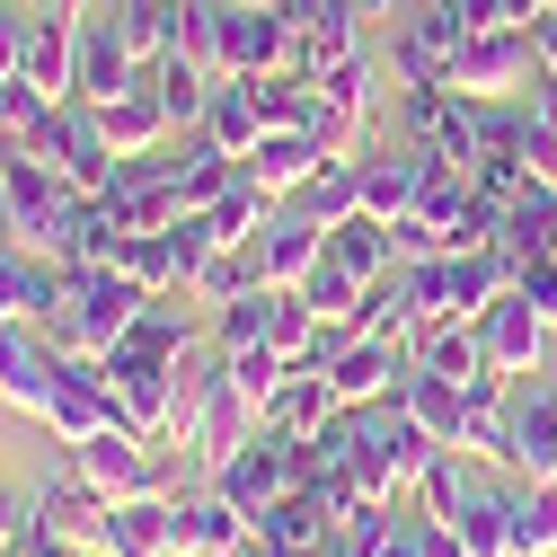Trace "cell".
<instances>
[{"instance_id": "obj_45", "label": "cell", "mask_w": 557, "mask_h": 557, "mask_svg": "<svg viewBox=\"0 0 557 557\" xmlns=\"http://www.w3.org/2000/svg\"><path fill=\"white\" fill-rule=\"evenodd\" d=\"M222 363H231V381H239V398H248L257 416L274 407V389H284V381H293V363H284V355H274V345H239V355H222Z\"/></svg>"}, {"instance_id": "obj_48", "label": "cell", "mask_w": 557, "mask_h": 557, "mask_svg": "<svg viewBox=\"0 0 557 557\" xmlns=\"http://www.w3.org/2000/svg\"><path fill=\"white\" fill-rule=\"evenodd\" d=\"M27 27H36V0H0V81L27 72Z\"/></svg>"}, {"instance_id": "obj_41", "label": "cell", "mask_w": 557, "mask_h": 557, "mask_svg": "<svg viewBox=\"0 0 557 557\" xmlns=\"http://www.w3.org/2000/svg\"><path fill=\"white\" fill-rule=\"evenodd\" d=\"M265 327H274V284H257V293H239V301H222V310H213V355L265 345Z\"/></svg>"}, {"instance_id": "obj_7", "label": "cell", "mask_w": 557, "mask_h": 557, "mask_svg": "<svg viewBox=\"0 0 557 557\" xmlns=\"http://www.w3.org/2000/svg\"><path fill=\"white\" fill-rule=\"evenodd\" d=\"M72 460H81V478L98 486L107 505H143V496H169V469H160V451L133 434V425H107V434H89V443H72Z\"/></svg>"}, {"instance_id": "obj_34", "label": "cell", "mask_w": 557, "mask_h": 557, "mask_svg": "<svg viewBox=\"0 0 557 557\" xmlns=\"http://www.w3.org/2000/svg\"><path fill=\"white\" fill-rule=\"evenodd\" d=\"M460 451H469V460H496V469H505V451H513V407H505V381L469 389V407H460Z\"/></svg>"}, {"instance_id": "obj_54", "label": "cell", "mask_w": 557, "mask_h": 557, "mask_svg": "<svg viewBox=\"0 0 557 557\" xmlns=\"http://www.w3.org/2000/svg\"><path fill=\"white\" fill-rule=\"evenodd\" d=\"M355 10H363V18H381V10H389V0H355Z\"/></svg>"}, {"instance_id": "obj_36", "label": "cell", "mask_w": 557, "mask_h": 557, "mask_svg": "<svg viewBox=\"0 0 557 557\" xmlns=\"http://www.w3.org/2000/svg\"><path fill=\"white\" fill-rule=\"evenodd\" d=\"M327 257H336L345 274H363V284H381V274H398L389 222H372V213H355V222H336V231H327Z\"/></svg>"}, {"instance_id": "obj_27", "label": "cell", "mask_w": 557, "mask_h": 557, "mask_svg": "<svg viewBox=\"0 0 557 557\" xmlns=\"http://www.w3.org/2000/svg\"><path fill=\"white\" fill-rule=\"evenodd\" d=\"M62 301V265L36 257L27 239H0V319H45Z\"/></svg>"}, {"instance_id": "obj_3", "label": "cell", "mask_w": 557, "mask_h": 557, "mask_svg": "<svg viewBox=\"0 0 557 557\" xmlns=\"http://www.w3.org/2000/svg\"><path fill=\"white\" fill-rule=\"evenodd\" d=\"M18 151L45 160V169H62L81 195H107V186H115V151H107V133H98V107H81V98H53V107L18 133Z\"/></svg>"}, {"instance_id": "obj_32", "label": "cell", "mask_w": 557, "mask_h": 557, "mask_svg": "<svg viewBox=\"0 0 557 557\" xmlns=\"http://www.w3.org/2000/svg\"><path fill=\"white\" fill-rule=\"evenodd\" d=\"M398 398H407V416L425 425L443 451H460V407H469V389H451V381H434L425 363H407V381H398Z\"/></svg>"}, {"instance_id": "obj_56", "label": "cell", "mask_w": 557, "mask_h": 557, "mask_svg": "<svg viewBox=\"0 0 557 557\" xmlns=\"http://www.w3.org/2000/svg\"><path fill=\"white\" fill-rule=\"evenodd\" d=\"M81 557H107V548H81Z\"/></svg>"}, {"instance_id": "obj_25", "label": "cell", "mask_w": 557, "mask_h": 557, "mask_svg": "<svg viewBox=\"0 0 557 557\" xmlns=\"http://www.w3.org/2000/svg\"><path fill=\"white\" fill-rule=\"evenodd\" d=\"M319 169H327V143H319V133H301V124H274L265 143L248 151V177H257L265 195H301Z\"/></svg>"}, {"instance_id": "obj_11", "label": "cell", "mask_w": 557, "mask_h": 557, "mask_svg": "<svg viewBox=\"0 0 557 557\" xmlns=\"http://www.w3.org/2000/svg\"><path fill=\"white\" fill-rule=\"evenodd\" d=\"M36 425H45L62 451L89 443V434H107V425H124V416H115V389H107V372H98V355H62V381H53V398H45Z\"/></svg>"}, {"instance_id": "obj_13", "label": "cell", "mask_w": 557, "mask_h": 557, "mask_svg": "<svg viewBox=\"0 0 557 557\" xmlns=\"http://www.w3.org/2000/svg\"><path fill=\"white\" fill-rule=\"evenodd\" d=\"M62 381V355H53V336L36 319H0V407H18V416H45Z\"/></svg>"}, {"instance_id": "obj_38", "label": "cell", "mask_w": 557, "mask_h": 557, "mask_svg": "<svg viewBox=\"0 0 557 557\" xmlns=\"http://www.w3.org/2000/svg\"><path fill=\"white\" fill-rule=\"evenodd\" d=\"M124 345H143V355H169V363H186V355H195V319L177 310V293H151Z\"/></svg>"}, {"instance_id": "obj_15", "label": "cell", "mask_w": 557, "mask_h": 557, "mask_svg": "<svg viewBox=\"0 0 557 557\" xmlns=\"http://www.w3.org/2000/svg\"><path fill=\"white\" fill-rule=\"evenodd\" d=\"M478 336H486V363H496L505 381H522V372L548 363V336H557V327H548L522 293H496V301L478 310Z\"/></svg>"}, {"instance_id": "obj_21", "label": "cell", "mask_w": 557, "mask_h": 557, "mask_svg": "<svg viewBox=\"0 0 557 557\" xmlns=\"http://www.w3.org/2000/svg\"><path fill=\"white\" fill-rule=\"evenodd\" d=\"M81 18H89V0H62V10H36V27H27V81H36L45 98H72Z\"/></svg>"}, {"instance_id": "obj_57", "label": "cell", "mask_w": 557, "mask_h": 557, "mask_svg": "<svg viewBox=\"0 0 557 557\" xmlns=\"http://www.w3.org/2000/svg\"><path fill=\"white\" fill-rule=\"evenodd\" d=\"M0 557H18V548H0Z\"/></svg>"}, {"instance_id": "obj_28", "label": "cell", "mask_w": 557, "mask_h": 557, "mask_svg": "<svg viewBox=\"0 0 557 557\" xmlns=\"http://www.w3.org/2000/svg\"><path fill=\"white\" fill-rule=\"evenodd\" d=\"M195 133H213V143L231 151V160H248L257 143H265V107H257V81L248 72H222L213 81V107H203V124Z\"/></svg>"}, {"instance_id": "obj_24", "label": "cell", "mask_w": 557, "mask_h": 557, "mask_svg": "<svg viewBox=\"0 0 557 557\" xmlns=\"http://www.w3.org/2000/svg\"><path fill=\"white\" fill-rule=\"evenodd\" d=\"M98 133H107V151H115V160H143V151H160V133H177L169 107H160V89H151V72L133 81L124 98L98 107Z\"/></svg>"}, {"instance_id": "obj_39", "label": "cell", "mask_w": 557, "mask_h": 557, "mask_svg": "<svg viewBox=\"0 0 557 557\" xmlns=\"http://www.w3.org/2000/svg\"><path fill=\"white\" fill-rule=\"evenodd\" d=\"M115 265H124L143 293H186V274H177V248H169V231H124Z\"/></svg>"}, {"instance_id": "obj_4", "label": "cell", "mask_w": 557, "mask_h": 557, "mask_svg": "<svg viewBox=\"0 0 557 557\" xmlns=\"http://www.w3.org/2000/svg\"><path fill=\"white\" fill-rule=\"evenodd\" d=\"M301 478H310V469H301V434H274V425H257L222 469H203V486H213V496H231L248 522H257L274 496H293Z\"/></svg>"}, {"instance_id": "obj_9", "label": "cell", "mask_w": 557, "mask_h": 557, "mask_svg": "<svg viewBox=\"0 0 557 557\" xmlns=\"http://www.w3.org/2000/svg\"><path fill=\"white\" fill-rule=\"evenodd\" d=\"M531 81H540L531 27H486V36H469L460 62H451V89H460V98H531Z\"/></svg>"}, {"instance_id": "obj_12", "label": "cell", "mask_w": 557, "mask_h": 557, "mask_svg": "<svg viewBox=\"0 0 557 557\" xmlns=\"http://www.w3.org/2000/svg\"><path fill=\"white\" fill-rule=\"evenodd\" d=\"M27 505H36V522H45L53 540H72V548H98V540H107V513H115L98 486L81 478V460H72V451H62V460L36 478V496H27Z\"/></svg>"}, {"instance_id": "obj_46", "label": "cell", "mask_w": 557, "mask_h": 557, "mask_svg": "<svg viewBox=\"0 0 557 557\" xmlns=\"http://www.w3.org/2000/svg\"><path fill=\"white\" fill-rule=\"evenodd\" d=\"M222 27H231V0H186V18H177V53L203 62V72H222Z\"/></svg>"}, {"instance_id": "obj_8", "label": "cell", "mask_w": 557, "mask_h": 557, "mask_svg": "<svg viewBox=\"0 0 557 557\" xmlns=\"http://www.w3.org/2000/svg\"><path fill=\"white\" fill-rule=\"evenodd\" d=\"M505 407H513V451H505V469H513L522 486H548V478H557V363L505 381Z\"/></svg>"}, {"instance_id": "obj_53", "label": "cell", "mask_w": 557, "mask_h": 557, "mask_svg": "<svg viewBox=\"0 0 557 557\" xmlns=\"http://www.w3.org/2000/svg\"><path fill=\"white\" fill-rule=\"evenodd\" d=\"M0 239H10V177H0Z\"/></svg>"}, {"instance_id": "obj_31", "label": "cell", "mask_w": 557, "mask_h": 557, "mask_svg": "<svg viewBox=\"0 0 557 557\" xmlns=\"http://www.w3.org/2000/svg\"><path fill=\"white\" fill-rule=\"evenodd\" d=\"M336 407H345V398L327 389V372H310V363H301V372H293L284 389H274V407L257 416V425H274V434H319Z\"/></svg>"}, {"instance_id": "obj_42", "label": "cell", "mask_w": 557, "mask_h": 557, "mask_svg": "<svg viewBox=\"0 0 557 557\" xmlns=\"http://www.w3.org/2000/svg\"><path fill=\"white\" fill-rule=\"evenodd\" d=\"M301 301H310L319 319H336V327H355V310H363V274H345L336 257H319L310 284H301Z\"/></svg>"}, {"instance_id": "obj_37", "label": "cell", "mask_w": 557, "mask_h": 557, "mask_svg": "<svg viewBox=\"0 0 557 557\" xmlns=\"http://www.w3.org/2000/svg\"><path fill=\"white\" fill-rule=\"evenodd\" d=\"M257 284H265V265H257V239H248V248L231 239V248H213V257L195 265V284H186V293L222 310V301H239V293H257Z\"/></svg>"}, {"instance_id": "obj_26", "label": "cell", "mask_w": 557, "mask_h": 557, "mask_svg": "<svg viewBox=\"0 0 557 557\" xmlns=\"http://www.w3.org/2000/svg\"><path fill=\"white\" fill-rule=\"evenodd\" d=\"M319 257H327V231L301 222V213H274V222L257 231V265H265V284H274V293H301Z\"/></svg>"}, {"instance_id": "obj_43", "label": "cell", "mask_w": 557, "mask_h": 557, "mask_svg": "<svg viewBox=\"0 0 557 557\" xmlns=\"http://www.w3.org/2000/svg\"><path fill=\"white\" fill-rule=\"evenodd\" d=\"M513 557H557V478L548 486H522V505H513Z\"/></svg>"}, {"instance_id": "obj_29", "label": "cell", "mask_w": 557, "mask_h": 557, "mask_svg": "<svg viewBox=\"0 0 557 557\" xmlns=\"http://www.w3.org/2000/svg\"><path fill=\"white\" fill-rule=\"evenodd\" d=\"M513 505H522V486H469V505L451 513V540L469 557H513Z\"/></svg>"}, {"instance_id": "obj_35", "label": "cell", "mask_w": 557, "mask_h": 557, "mask_svg": "<svg viewBox=\"0 0 557 557\" xmlns=\"http://www.w3.org/2000/svg\"><path fill=\"white\" fill-rule=\"evenodd\" d=\"M177 18H186V0H115V27H124V45H133L143 72L160 53H177Z\"/></svg>"}, {"instance_id": "obj_16", "label": "cell", "mask_w": 557, "mask_h": 557, "mask_svg": "<svg viewBox=\"0 0 557 557\" xmlns=\"http://www.w3.org/2000/svg\"><path fill=\"white\" fill-rule=\"evenodd\" d=\"M407 336H345L336 345V363H327V389L345 398V407H372V398H389L398 381H407Z\"/></svg>"}, {"instance_id": "obj_5", "label": "cell", "mask_w": 557, "mask_h": 557, "mask_svg": "<svg viewBox=\"0 0 557 557\" xmlns=\"http://www.w3.org/2000/svg\"><path fill=\"white\" fill-rule=\"evenodd\" d=\"M355 443H363V478L381 486V496L416 486V478H425V460L443 451V443L407 416V398H398V389H389V398H372V407H355Z\"/></svg>"}, {"instance_id": "obj_33", "label": "cell", "mask_w": 557, "mask_h": 557, "mask_svg": "<svg viewBox=\"0 0 557 557\" xmlns=\"http://www.w3.org/2000/svg\"><path fill=\"white\" fill-rule=\"evenodd\" d=\"M213 81H222V72H203V62H186V53H160V62H151V89H160V107H169L177 133L203 124V107H213Z\"/></svg>"}, {"instance_id": "obj_6", "label": "cell", "mask_w": 557, "mask_h": 557, "mask_svg": "<svg viewBox=\"0 0 557 557\" xmlns=\"http://www.w3.org/2000/svg\"><path fill=\"white\" fill-rule=\"evenodd\" d=\"M98 372H107V389H115V416H124V425L160 451V443H169L177 363H169V355H143V345H107V355H98Z\"/></svg>"}, {"instance_id": "obj_17", "label": "cell", "mask_w": 557, "mask_h": 557, "mask_svg": "<svg viewBox=\"0 0 557 557\" xmlns=\"http://www.w3.org/2000/svg\"><path fill=\"white\" fill-rule=\"evenodd\" d=\"M133 81H143V62H133L124 27L89 10V18H81V62H72V98H81V107H107V98H124Z\"/></svg>"}, {"instance_id": "obj_52", "label": "cell", "mask_w": 557, "mask_h": 557, "mask_svg": "<svg viewBox=\"0 0 557 557\" xmlns=\"http://www.w3.org/2000/svg\"><path fill=\"white\" fill-rule=\"evenodd\" d=\"M531 45H540V81H557V10L531 27Z\"/></svg>"}, {"instance_id": "obj_2", "label": "cell", "mask_w": 557, "mask_h": 557, "mask_svg": "<svg viewBox=\"0 0 557 557\" xmlns=\"http://www.w3.org/2000/svg\"><path fill=\"white\" fill-rule=\"evenodd\" d=\"M143 284H133L124 265H62V301L36 319L53 336V355H107V345L133 336V319H143Z\"/></svg>"}, {"instance_id": "obj_1", "label": "cell", "mask_w": 557, "mask_h": 557, "mask_svg": "<svg viewBox=\"0 0 557 557\" xmlns=\"http://www.w3.org/2000/svg\"><path fill=\"white\" fill-rule=\"evenodd\" d=\"M248 434H257V407L239 398L231 363H222V355H186V363H177V398H169V443H177L195 469H222Z\"/></svg>"}, {"instance_id": "obj_22", "label": "cell", "mask_w": 557, "mask_h": 557, "mask_svg": "<svg viewBox=\"0 0 557 557\" xmlns=\"http://www.w3.org/2000/svg\"><path fill=\"white\" fill-rule=\"evenodd\" d=\"M425 169H434V160L416 151V143H372V151H363V213H372V222H407Z\"/></svg>"}, {"instance_id": "obj_30", "label": "cell", "mask_w": 557, "mask_h": 557, "mask_svg": "<svg viewBox=\"0 0 557 557\" xmlns=\"http://www.w3.org/2000/svg\"><path fill=\"white\" fill-rule=\"evenodd\" d=\"M293 213H301V222H319V231L355 222V213H363V160H327V169L293 195Z\"/></svg>"}, {"instance_id": "obj_51", "label": "cell", "mask_w": 557, "mask_h": 557, "mask_svg": "<svg viewBox=\"0 0 557 557\" xmlns=\"http://www.w3.org/2000/svg\"><path fill=\"white\" fill-rule=\"evenodd\" d=\"M27 522H36V505L18 496V486H0V548H18V540H27Z\"/></svg>"}, {"instance_id": "obj_10", "label": "cell", "mask_w": 557, "mask_h": 557, "mask_svg": "<svg viewBox=\"0 0 557 557\" xmlns=\"http://www.w3.org/2000/svg\"><path fill=\"white\" fill-rule=\"evenodd\" d=\"M460 45H469V27L443 10V0H416V18L389 36V72H398V89H451Z\"/></svg>"}, {"instance_id": "obj_50", "label": "cell", "mask_w": 557, "mask_h": 557, "mask_svg": "<svg viewBox=\"0 0 557 557\" xmlns=\"http://www.w3.org/2000/svg\"><path fill=\"white\" fill-rule=\"evenodd\" d=\"M443 10H451L469 36H486V27H513V10H505V0H443Z\"/></svg>"}, {"instance_id": "obj_49", "label": "cell", "mask_w": 557, "mask_h": 557, "mask_svg": "<svg viewBox=\"0 0 557 557\" xmlns=\"http://www.w3.org/2000/svg\"><path fill=\"white\" fill-rule=\"evenodd\" d=\"M513 293H522V301H531V310H540V319L557 327V257H540V265H522V274H513Z\"/></svg>"}, {"instance_id": "obj_20", "label": "cell", "mask_w": 557, "mask_h": 557, "mask_svg": "<svg viewBox=\"0 0 557 557\" xmlns=\"http://www.w3.org/2000/svg\"><path fill=\"white\" fill-rule=\"evenodd\" d=\"M293 45H301V27L293 18H274V10H239L231 0V27H222V72H293Z\"/></svg>"}, {"instance_id": "obj_23", "label": "cell", "mask_w": 557, "mask_h": 557, "mask_svg": "<svg viewBox=\"0 0 557 557\" xmlns=\"http://www.w3.org/2000/svg\"><path fill=\"white\" fill-rule=\"evenodd\" d=\"M248 531L257 522L231 496H213V486H177V557H231Z\"/></svg>"}, {"instance_id": "obj_14", "label": "cell", "mask_w": 557, "mask_h": 557, "mask_svg": "<svg viewBox=\"0 0 557 557\" xmlns=\"http://www.w3.org/2000/svg\"><path fill=\"white\" fill-rule=\"evenodd\" d=\"M0 177H10V239H27V248H45V231L62 222V203H72L81 186L62 177V169H45V160H27L18 143L0 151Z\"/></svg>"}, {"instance_id": "obj_40", "label": "cell", "mask_w": 557, "mask_h": 557, "mask_svg": "<svg viewBox=\"0 0 557 557\" xmlns=\"http://www.w3.org/2000/svg\"><path fill=\"white\" fill-rule=\"evenodd\" d=\"M274 203H284V195H265V186H257V177H248V160H239V177H231V195H222V203H213V231H222V239H239V248H248V239H257V231H265V222H274Z\"/></svg>"}, {"instance_id": "obj_44", "label": "cell", "mask_w": 557, "mask_h": 557, "mask_svg": "<svg viewBox=\"0 0 557 557\" xmlns=\"http://www.w3.org/2000/svg\"><path fill=\"white\" fill-rule=\"evenodd\" d=\"M319 327H327V319H319V310H310L301 293H274V327H265V345H274V355H284L293 372L310 363V345H319Z\"/></svg>"}, {"instance_id": "obj_47", "label": "cell", "mask_w": 557, "mask_h": 557, "mask_svg": "<svg viewBox=\"0 0 557 557\" xmlns=\"http://www.w3.org/2000/svg\"><path fill=\"white\" fill-rule=\"evenodd\" d=\"M469 186L496 195V203H522V195H531V169H522V151H478V160H469Z\"/></svg>"}, {"instance_id": "obj_19", "label": "cell", "mask_w": 557, "mask_h": 557, "mask_svg": "<svg viewBox=\"0 0 557 557\" xmlns=\"http://www.w3.org/2000/svg\"><path fill=\"white\" fill-rule=\"evenodd\" d=\"M336 522H345V513H336V496H327L319 478H301L293 496H274V505L257 513V531H265L274 548H284V557H310V548H327V540H336Z\"/></svg>"}, {"instance_id": "obj_55", "label": "cell", "mask_w": 557, "mask_h": 557, "mask_svg": "<svg viewBox=\"0 0 557 557\" xmlns=\"http://www.w3.org/2000/svg\"><path fill=\"white\" fill-rule=\"evenodd\" d=\"M548 10H557V0H540V18H548Z\"/></svg>"}, {"instance_id": "obj_18", "label": "cell", "mask_w": 557, "mask_h": 557, "mask_svg": "<svg viewBox=\"0 0 557 557\" xmlns=\"http://www.w3.org/2000/svg\"><path fill=\"white\" fill-rule=\"evenodd\" d=\"M407 355L425 363L434 381H451V389H486V381H505L496 363H486L478 319H434V327H416V336H407Z\"/></svg>"}]
</instances>
